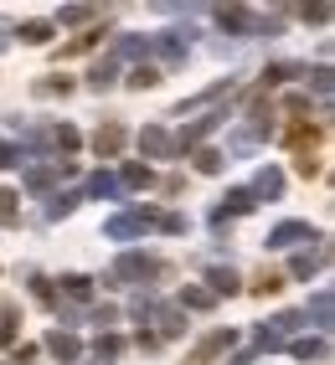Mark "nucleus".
<instances>
[{"label":"nucleus","instance_id":"obj_1","mask_svg":"<svg viewBox=\"0 0 335 365\" xmlns=\"http://www.w3.org/2000/svg\"><path fill=\"white\" fill-rule=\"evenodd\" d=\"M165 267L150 257V252H124L114 262V273H109V288H119V283H150V278H160Z\"/></svg>","mask_w":335,"mask_h":365},{"label":"nucleus","instance_id":"obj_2","mask_svg":"<svg viewBox=\"0 0 335 365\" xmlns=\"http://www.w3.org/2000/svg\"><path fill=\"white\" fill-rule=\"evenodd\" d=\"M160 222V211H150V206H134V211H124V216H109L104 222V237L109 242H134L145 227H155Z\"/></svg>","mask_w":335,"mask_h":365},{"label":"nucleus","instance_id":"obj_3","mask_svg":"<svg viewBox=\"0 0 335 365\" xmlns=\"http://www.w3.org/2000/svg\"><path fill=\"white\" fill-rule=\"evenodd\" d=\"M269 134H274V108H253V113H248V124L232 134V155H248L253 144H263Z\"/></svg>","mask_w":335,"mask_h":365},{"label":"nucleus","instance_id":"obj_4","mask_svg":"<svg viewBox=\"0 0 335 365\" xmlns=\"http://www.w3.org/2000/svg\"><path fill=\"white\" fill-rule=\"evenodd\" d=\"M227 124V108H206L201 118H191V124H181V139H176V150H196V144L206 139V134H217Z\"/></svg>","mask_w":335,"mask_h":365},{"label":"nucleus","instance_id":"obj_5","mask_svg":"<svg viewBox=\"0 0 335 365\" xmlns=\"http://www.w3.org/2000/svg\"><path fill=\"white\" fill-rule=\"evenodd\" d=\"M232 345H237V334H232V329H211V334H201V345L186 355V365H211L217 355H227Z\"/></svg>","mask_w":335,"mask_h":365},{"label":"nucleus","instance_id":"obj_6","mask_svg":"<svg viewBox=\"0 0 335 365\" xmlns=\"http://www.w3.org/2000/svg\"><path fill=\"white\" fill-rule=\"evenodd\" d=\"M253 206H258V201L248 196V185H237V190H227V196H222V206H217V211H211V227H217V232H222L227 222H237V216H248Z\"/></svg>","mask_w":335,"mask_h":365},{"label":"nucleus","instance_id":"obj_7","mask_svg":"<svg viewBox=\"0 0 335 365\" xmlns=\"http://www.w3.org/2000/svg\"><path fill=\"white\" fill-rule=\"evenodd\" d=\"M124 124H119V118H104L99 124V134H93V155L99 160H119V150H124Z\"/></svg>","mask_w":335,"mask_h":365},{"label":"nucleus","instance_id":"obj_8","mask_svg":"<svg viewBox=\"0 0 335 365\" xmlns=\"http://www.w3.org/2000/svg\"><path fill=\"white\" fill-rule=\"evenodd\" d=\"M150 52L165 57V62H186V52H191V31H155V36H150Z\"/></svg>","mask_w":335,"mask_h":365},{"label":"nucleus","instance_id":"obj_9","mask_svg":"<svg viewBox=\"0 0 335 365\" xmlns=\"http://www.w3.org/2000/svg\"><path fill=\"white\" fill-rule=\"evenodd\" d=\"M139 155H145V160H171L176 155V139L165 134L160 124H145V129H139Z\"/></svg>","mask_w":335,"mask_h":365},{"label":"nucleus","instance_id":"obj_10","mask_svg":"<svg viewBox=\"0 0 335 365\" xmlns=\"http://www.w3.org/2000/svg\"><path fill=\"white\" fill-rule=\"evenodd\" d=\"M299 242H320V232L309 222H279L269 232V247H299Z\"/></svg>","mask_w":335,"mask_h":365},{"label":"nucleus","instance_id":"obj_11","mask_svg":"<svg viewBox=\"0 0 335 365\" xmlns=\"http://www.w3.org/2000/svg\"><path fill=\"white\" fill-rule=\"evenodd\" d=\"M248 196H253V201H258V196H263V201H279V196H284V170H279V165H263L258 175H253V185H248Z\"/></svg>","mask_w":335,"mask_h":365},{"label":"nucleus","instance_id":"obj_12","mask_svg":"<svg viewBox=\"0 0 335 365\" xmlns=\"http://www.w3.org/2000/svg\"><path fill=\"white\" fill-rule=\"evenodd\" d=\"M46 350H52L62 365H78L83 360V339L73 329H52V334H46Z\"/></svg>","mask_w":335,"mask_h":365},{"label":"nucleus","instance_id":"obj_13","mask_svg":"<svg viewBox=\"0 0 335 365\" xmlns=\"http://www.w3.org/2000/svg\"><path fill=\"white\" fill-rule=\"evenodd\" d=\"M150 324H160V334H155V339H176V334H186V314H181L176 304H155Z\"/></svg>","mask_w":335,"mask_h":365},{"label":"nucleus","instance_id":"obj_14","mask_svg":"<svg viewBox=\"0 0 335 365\" xmlns=\"http://www.w3.org/2000/svg\"><path fill=\"white\" fill-rule=\"evenodd\" d=\"M325 257H330V247H325V237H320V247H304V252H294L289 273H294V278H315L320 267H325Z\"/></svg>","mask_w":335,"mask_h":365},{"label":"nucleus","instance_id":"obj_15","mask_svg":"<svg viewBox=\"0 0 335 365\" xmlns=\"http://www.w3.org/2000/svg\"><path fill=\"white\" fill-rule=\"evenodd\" d=\"M114 180H119V190H150V185H155V170H150L145 160H129Z\"/></svg>","mask_w":335,"mask_h":365},{"label":"nucleus","instance_id":"obj_16","mask_svg":"<svg viewBox=\"0 0 335 365\" xmlns=\"http://www.w3.org/2000/svg\"><path fill=\"white\" fill-rule=\"evenodd\" d=\"M217 21H222L227 31H237V36H258V16H253V11H243V6H222V11H217Z\"/></svg>","mask_w":335,"mask_h":365},{"label":"nucleus","instance_id":"obj_17","mask_svg":"<svg viewBox=\"0 0 335 365\" xmlns=\"http://www.w3.org/2000/svg\"><path fill=\"white\" fill-rule=\"evenodd\" d=\"M284 139H289V150H294V155H315V144L325 139V124H294Z\"/></svg>","mask_w":335,"mask_h":365},{"label":"nucleus","instance_id":"obj_18","mask_svg":"<svg viewBox=\"0 0 335 365\" xmlns=\"http://www.w3.org/2000/svg\"><path fill=\"white\" fill-rule=\"evenodd\" d=\"M309 67H299V62H269L263 67V78H258V93H269V88H279V83H289V78H304Z\"/></svg>","mask_w":335,"mask_h":365},{"label":"nucleus","instance_id":"obj_19","mask_svg":"<svg viewBox=\"0 0 335 365\" xmlns=\"http://www.w3.org/2000/svg\"><path fill=\"white\" fill-rule=\"evenodd\" d=\"M206 283H211V288H206L211 299H217V294H227V299H232V294H243V283H237V273H232V267H211V273H206Z\"/></svg>","mask_w":335,"mask_h":365},{"label":"nucleus","instance_id":"obj_20","mask_svg":"<svg viewBox=\"0 0 335 365\" xmlns=\"http://www.w3.org/2000/svg\"><path fill=\"white\" fill-rule=\"evenodd\" d=\"M114 83H119V62L104 57V62H93V67H88V88H93V93H109Z\"/></svg>","mask_w":335,"mask_h":365},{"label":"nucleus","instance_id":"obj_21","mask_svg":"<svg viewBox=\"0 0 335 365\" xmlns=\"http://www.w3.org/2000/svg\"><path fill=\"white\" fill-rule=\"evenodd\" d=\"M114 57H139V62H145V57H150V36H129V31L114 36ZM114 57H109V62H114Z\"/></svg>","mask_w":335,"mask_h":365},{"label":"nucleus","instance_id":"obj_22","mask_svg":"<svg viewBox=\"0 0 335 365\" xmlns=\"http://www.w3.org/2000/svg\"><path fill=\"white\" fill-rule=\"evenodd\" d=\"M46 144H52L57 155H73L83 139H78V129H73V124H52V129H46Z\"/></svg>","mask_w":335,"mask_h":365},{"label":"nucleus","instance_id":"obj_23","mask_svg":"<svg viewBox=\"0 0 335 365\" xmlns=\"http://www.w3.org/2000/svg\"><path fill=\"white\" fill-rule=\"evenodd\" d=\"M289 355H294V360H330V345L309 334V339H289Z\"/></svg>","mask_w":335,"mask_h":365},{"label":"nucleus","instance_id":"obj_24","mask_svg":"<svg viewBox=\"0 0 335 365\" xmlns=\"http://www.w3.org/2000/svg\"><path fill=\"white\" fill-rule=\"evenodd\" d=\"M78 201H83L78 190H57V196L46 201V222H62V216H73V211H78Z\"/></svg>","mask_w":335,"mask_h":365},{"label":"nucleus","instance_id":"obj_25","mask_svg":"<svg viewBox=\"0 0 335 365\" xmlns=\"http://www.w3.org/2000/svg\"><path fill=\"white\" fill-rule=\"evenodd\" d=\"M330 309H335V299H330V288H320V294H315V299L304 304V319H315V324L325 329V324H330Z\"/></svg>","mask_w":335,"mask_h":365},{"label":"nucleus","instance_id":"obj_26","mask_svg":"<svg viewBox=\"0 0 335 365\" xmlns=\"http://www.w3.org/2000/svg\"><path fill=\"white\" fill-rule=\"evenodd\" d=\"M11 36H21L26 46H46V41H52V21H26V26L11 31Z\"/></svg>","mask_w":335,"mask_h":365},{"label":"nucleus","instance_id":"obj_27","mask_svg":"<svg viewBox=\"0 0 335 365\" xmlns=\"http://www.w3.org/2000/svg\"><path fill=\"white\" fill-rule=\"evenodd\" d=\"M62 294L73 299V304H88V299H93V278H83V273H67V278H62Z\"/></svg>","mask_w":335,"mask_h":365},{"label":"nucleus","instance_id":"obj_28","mask_svg":"<svg viewBox=\"0 0 335 365\" xmlns=\"http://www.w3.org/2000/svg\"><path fill=\"white\" fill-rule=\"evenodd\" d=\"M222 165H227L222 150H206V144H196V170H201V175H222Z\"/></svg>","mask_w":335,"mask_h":365},{"label":"nucleus","instance_id":"obj_29","mask_svg":"<svg viewBox=\"0 0 335 365\" xmlns=\"http://www.w3.org/2000/svg\"><path fill=\"white\" fill-rule=\"evenodd\" d=\"M211 304H217V299H211L206 288H196V283H186V288H181V304H176V309L186 314V309H211Z\"/></svg>","mask_w":335,"mask_h":365},{"label":"nucleus","instance_id":"obj_30","mask_svg":"<svg viewBox=\"0 0 335 365\" xmlns=\"http://www.w3.org/2000/svg\"><path fill=\"white\" fill-rule=\"evenodd\" d=\"M26 283H31V299H36V304H46V309H62V299H57V288H52V283H46L41 273H31Z\"/></svg>","mask_w":335,"mask_h":365},{"label":"nucleus","instance_id":"obj_31","mask_svg":"<svg viewBox=\"0 0 335 365\" xmlns=\"http://www.w3.org/2000/svg\"><path fill=\"white\" fill-rule=\"evenodd\" d=\"M16 222H21V196L0 185V227H16Z\"/></svg>","mask_w":335,"mask_h":365},{"label":"nucleus","instance_id":"obj_32","mask_svg":"<svg viewBox=\"0 0 335 365\" xmlns=\"http://www.w3.org/2000/svg\"><path fill=\"white\" fill-rule=\"evenodd\" d=\"M124 83H129L134 93H145V88H155V83H160V67H150V62H139V67L129 72V78H124Z\"/></svg>","mask_w":335,"mask_h":365},{"label":"nucleus","instance_id":"obj_33","mask_svg":"<svg viewBox=\"0 0 335 365\" xmlns=\"http://www.w3.org/2000/svg\"><path fill=\"white\" fill-rule=\"evenodd\" d=\"M304 78H309V88H315V98H320V103H330V88H335V72H330V67H315V72H304Z\"/></svg>","mask_w":335,"mask_h":365},{"label":"nucleus","instance_id":"obj_34","mask_svg":"<svg viewBox=\"0 0 335 365\" xmlns=\"http://www.w3.org/2000/svg\"><path fill=\"white\" fill-rule=\"evenodd\" d=\"M88 196H99V201H114V196H119V180L109 175V170H99V175L88 180Z\"/></svg>","mask_w":335,"mask_h":365},{"label":"nucleus","instance_id":"obj_35","mask_svg":"<svg viewBox=\"0 0 335 365\" xmlns=\"http://www.w3.org/2000/svg\"><path fill=\"white\" fill-rule=\"evenodd\" d=\"M119 350H124V339H119V334H109V329H104L99 339H93V355H99V365H109Z\"/></svg>","mask_w":335,"mask_h":365},{"label":"nucleus","instance_id":"obj_36","mask_svg":"<svg viewBox=\"0 0 335 365\" xmlns=\"http://www.w3.org/2000/svg\"><path fill=\"white\" fill-rule=\"evenodd\" d=\"M16 319H21V314H16V304H6V309H0V350H11V345H16Z\"/></svg>","mask_w":335,"mask_h":365},{"label":"nucleus","instance_id":"obj_37","mask_svg":"<svg viewBox=\"0 0 335 365\" xmlns=\"http://www.w3.org/2000/svg\"><path fill=\"white\" fill-rule=\"evenodd\" d=\"M279 288H284V273H274V267H263V273L253 278V294H258V299H269V294H279Z\"/></svg>","mask_w":335,"mask_h":365},{"label":"nucleus","instance_id":"obj_38","mask_svg":"<svg viewBox=\"0 0 335 365\" xmlns=\"http://www.w3.org/2000/svg\"><path fill=\"white\" fill-rule=\"evenodd\" d=\"M93 16H99L93 6H62V11H57V21H62V26H88Z\"/></svg>","mask_w":335,"mask_h":365},{"label":"nucleus","instance_id":"obj_39","mask_svg":"<svg viewBox=\"0 0 335 365\" xmlns=\"http://www.w3.org/2000/svg\"><path fill=\"white\" fill-rule=\"evenodd\" d=\"M36 93L41 98H67V93H73V78H41Z\"/></svg>","mask_w":335,"mask_h":365},{"label":"nucleus","instance_id":"obj_40","mask_svg":"<svg viewBox=\"0 0 335 365\" xmlns=\"http://www.w3.org/2000/svg\"><path fill=\"white\" fill-rule=\"evenodd\" d=\"M0 165H16L21 170V165H26V150H21L16 139H0Z\"/></svg>","mask_w":335,"mask_h":365},{"label":"nucleus","instance_id":"obj_41","mask_svg":"<svg viewBox=\"0 0 335 365\" xmlns=\"http://www.w3.org/2000/svg\"><path fill=\"white\" fill-rule=\"evenodd\" d=\"M160 232H171V237H181L186 232V216H176V211H160V222H155Z\"/></svg>","mask_w":335,"mask_h":365},{"label":"nucleus","instance_id":"obj_42","mask_svg":"<svg viewBox=\"0 0 335 365\" xmlns=\"http://www.w3.org/2000/svg\"><path fill=\"white\" fill-rule=\"evenodd\" d=\"M99 36H104V31H88V36H78L73 46H62V57H78V52H88V46L99 41Z\"/></svg>","mask_w":335,"mask_h":365},{"label":"nucleus","instance_id":"obj_43","mask_svg":"<svg viewBox=\"0 0 335 365\" xmlns=\"http://www.w3.org/2000/svg\"><path fill=\"white\" fill-rule=\"evenodd\" d=\"M88 319H93V324H99V329H104V324H114V319H119V309H114V304H99V309H93V314H88Z\"/></svg>","mask_w":335,"mask_h":365},{"label":"nucleus","instance_id":"obj_44","mask_svg":"<svg viewBox=\"0 0 335 365\" xmlns=\"http://www.w3.org/2000/svg\"><path fill=\"white\" fill-rule=\"evenodd\" d=\"M294 170L309 180V175H320V160H315V155H294Z\"/></svg>","mask_w":335,"mask_h":365},{"label":"nucleus","instance_id":"obj_45","mask_svg":"<svg viewBox=\"0 0 335 365\" xmlns=\"http://www.w3.org/2000/svg\"><path fill=\"white\" fill-rule=\"evenodd\" d=\"M304 21H315V26H325V21H330V6H304Z\"/></svg>","mask_w":335,"mask_h":365},{"label":"nucleus","instance_id":"obj_46","mask_svg":"<svg viewBox=\"0 0 335 365\" xmlns=\"http://www.w3.org/2000/svg\"><path fill=\"white\" fill-rule=\"evenodd\" d=\"M284 108H289V113H304V108H309V98H304V93H289V98H284Z\"/></svg>","mask_w":335,"mask_h":365},{"label":"nucleus","instance_id":"obj_47","mask_svg":"<svg viewBox=\"0 0 335 365\" xmlns=\"http://www.w3.org/2000/svg\"><path fill=\"white\" fill-rule=\"evenodd\" d=\"M6 46H11V26L0 21V52H6Z\"/></svg>","mask_w":335,"mask_h":365}]
</instances>
